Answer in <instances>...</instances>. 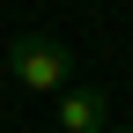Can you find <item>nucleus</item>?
I'll return each instance as SVG.
<instances>
[{"instance_id": "obj_1", "label": "nucleus", "mask_w": 133, "mask_h": 133, "mask_svg": "<svg viewBox=\"0 0 133 133\" xmlns=\"http://www.w3.org/2000/svg\"><path fill=\"white\" fill-rule=\"evenodd\" d=\"M8 74L22 81L30 96H59L66 74H74V52H66V37H44V30H30V37L8 44Z\"/></svg>"}, {"instance_id": "obj_2", "label": "nucleus", "mask_w": 133, "mask_h": 133, "mask_svg": "<svg viewBox=\"0 0 133 133\" xmlns=\"http://www.w3.org/2000/svg\"><path fill=\"white\" fill-rule=\"evenodd\" d=\"M52 133H111V96L104 89H59L52 96Z\"/></svg>"}, {"instance_id": "obj_3", "label": "nucleus", "mask_w": 133, "mask_h": 133, "mask_svg": "<svg viewBox=\"0 0 133 133\" xmlns=\"http://www.w3.org/2000/svg\"><path fill=\"white\" fill-rule=\"evenodd\" d=\"M111 133H133V126H111Z\"/></svg>"}]
</instances>
